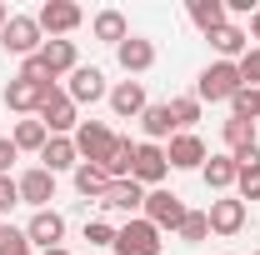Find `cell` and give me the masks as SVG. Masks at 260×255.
Wrapping results in <instances>:
<instances>
[{"mask_svg":"<svg viewBox=\"0 0 260 255\" xmlns=\"http://www.w3.org/2000/svg\"><path fill=\"white\" fill-rule=\"evenodd\" d=\"M240 85H245V80H240V65L235 60H215V65H205V70L195 75V100H200V105H205V100L215 105V100H230Z\"/></svg>","mask_w":260,"mask_h":255,"instance_id":"6da1fadb","label":"cell"},{"mask_svg":"<svg viewBox=\"0 0 260 255\" xmlns=\"http://www.w3.org/2000/svg\"><path fill=\"white\" fill-rule=\"evenodd\" d=\"M0 45H5L10 55L30 60V55H40V45H45V30H40V20H35V15H10V20H5V30H0Z\"/></svg>","mask_w":260,"mask_h":255,"instance_id":"7a4b0ae2","label":"cell"},{"mask_svg":"<svg viewBox=\"0 0 260 255\" xmlns=\"http://www.w3.org/2000/svg\"><path fill=\"white\" fill-rule=\"evenodd\" d=\"M35 120L50 130V135H75V125H80V105L65 95L60 85L50 90V95L40 100V110H35Z\"/></svg>","mask_w":260,"mask_h":255,"instance_id":"3957f363","label":"cell"},{"mask_svg":"<svg viewBox=\"0 0 260 255\" xmlns=\"http://www.w3.org/2000/svg\"><path fill=\"white\" fill-rule=\"evenodd\" d=\"M70 140H75V150H80V160H85V165H105V160H110V150H115V130L105 125V120H80Z\"/></svg>","mask_w":260,"mask_h":255,"instance_id":"277c9868","label":"cell"},{"mask_svg":"<svg viewBox=\"0 0 260 255\" xmlns=\"http://www.w3.org/2000/svg\"><path fill=\"white\" fill-rule=\"evenodd\" d=\"M115 255H160V230L145 220V215H135V220L120 225V235H115Z\"/></svg>","mask_w":260,"mask_h":255,"instance_id":"5b68a950","label":"cell"},{"mask_svg":"<svg viewBox=\"0 0 260 255\" xmlns=\"http://www.w3.org/2000/svg\"><path fill=\"white\" fill-rule=\"evenodd\" d=\"M35 20H40V30L50 35V40H65L70 30H80L85 10H80L75 0H45V5L35 10Z\"/></svg>","mask_w":260,"mask_h":255,"instance_id":"8992f818","label":"cell"},{"mask_svg":"<svg viewBox=\"0 0 260 255\" xmlns=\"http://www.w3.org/2000/svg\"><path fill=\"white\" fill-rule=\"evenodd\" d=\"M145 220L155 225V230H180V220H185V200H180V195L175 190H145Z\"/></svg>","mask_w":260,"mask_h":255,"instance_id":"52a82bcc","label":"cell"},{"mask_svg":"<svg viewBox=\"0 0 260 255\" xmlns=\"http://www.w3.org/2000/svg\"><path fill=\"white\" fill-rule=\"evenodd\" d=\"M165 175H170L165 150H160V145H150V140H140V145H135V165H130V180H135V185H145V190H160Z\"/></svg>","mask_w":260,"mask_h":255,"instance_id":"ba28073f","label":"cell"},{"mask_svg":"<svg viewBox=\"0 0 260 255\" xmlns=\"http://www.w3.org/2000/svg\"><path fill=\"white\" fill-rule=\"evenodd\" d=\"M15 190H20V205L50 210V200H55V175H50L45 165H30V170L15 175Z\"/></svg>","mask_w":260,"mask_h":255,"instance_id":"9c48e42d","label":"cell"},{"mask_svg":"<svg viewBox=\"0 0 260 255\" xmlns=\"http://www.w3.org/2000/svg\"><path fill=\"white\" fill-rule=\"evenodd\" d=\"M165 160H170V170H200L210 155H205V140H200L195 130H180V135H170Z\"/></svg>","mask_w":260,"mask_h":255,"instance_id":"30bf717a","label":"cell"},{"mask_svg":"<svg viewBox=\"0 0 260 255\" xmlns=\"http://www.w3.org/2000/svg\"><path fill=\"white\" fill-rule=\"evenodd\" d=\"M65 95L75 100V105H95V100L110 95V85H105V70L95 65H80V70H70V85H65Z\"/></svg>","mask_w":260,"mask_h":255,"instance_id":"8fae6325","label":"cell"},{"mask_svg":"<svg viewBox=\"0 0 260 255\" xmlns=\"http://www.w3.org/2000/svg\"><path fill=\"white\" fill-rule=\"evenodd\" d=\"M210 235H240L245 230V200L240 195H220V200H210Z\"/></svg>","mask_w":260,"mask_h":255,"instance_id":"7c38bea8","label":"cell"},{"mask_svg":"<svg viewBox=\"0 0 260 255\" xmlns=\"http://www.w3.org/2000/svg\"><path fill=\"white\" fill-rule=\"evenodd\" d=\"M115 60H120V70H125V75H145V70L155 65V40L130 35V40H120V45H115Z\"/></svg>","mask_w":260,"mask_h":255,"instance_id":"4fadbf2b","label":"cell"},{"mask_svg":"<svg viewBox=\"0 0 260 255\" xmlns=\"http://www.w3.org/2000/svg\"><path fill=\"white\" fill-rule=\"evenodd\" d=\"M50 90H55V85H35V80H20V75H15V80L5 85V110H15V115H35L40 100L50 95Z\"/></svg>","mask_w":260,"mask_h":255,"instance_id":"5bb4252c","label":"cell"},{"mask_svg":"<svg viewBox=\"0 0 260 255\" xmlns=\"http://www.w3.org/2000/svg\"><path fill=\"white\" fill-rule=\"evenodd\" d=\"M100 210H115V215H130V220H135V210H145V185H135V180H110Z\"/></svg>","mask_w":260,"mask_h":255,"instance_id":"9a60e30c","label":"cell"},{"mask_svg":"<svg viewBox=\"0 0 260 255\" xmlns=\"http://www.w3.org/2000/svg\"><path fill=\"white\" fill-rule=\"evenodd\" d=\"M105 100H110V110H115L120 120H140V115H145V105H150L140 80H120V85H110V95H105Z\"/></svg>","mask_w":260,"mask_h":255,"instance_id":"2e32d148","label":"cell"},{"mask_svg":"<svg viewBox=\"0 0 260 255\" xmlns=\"http://www.w3.org/2000/svg\"><path fill=\"white\" fill-rule=\"evenodd\" d=\"M25 235H30V245H40V250H55L65 240V215L60 210H35L30 225H25Z\"/></svg>","mask_w":260,"mask_h":255,"instance_id":"e0dca14e","label":"cell"},{"mask_svg":"<svg viewBox=\"0 0 260 255\" xmlns=\"http://www.w3.org/2000/svg\"><path fill=\"white\" fill-rule=\"evenodd\" d=\"M40 65L50 70V80H60V75H70V70H80L75 40H45V45H40Z\"/></svg>","mask_w":260,"mask_h":255,"instance_id":"ac0fdd59","label":"cell"},{"mask_svg":"<svg viewBox=\"0 0 260 255\" xmlns=\"http://www.w3.org/2000/svg\"><path fill=\"white\" fill-rule=\"evenodd\" d=\"M40 165H45L50 175H60V170H70V175H75V165H80L75 140H70V135H50V140H45V150H40Z\"/></svg>","mask_w":260,"mask_h":255,"instance_id":"d6986e66","label":"cell"},{"mask_svg":"<svg viewBox=\"0 0 260 255\" xmlns=\"http://www.w3.org/2000/svg\"><path fill=\"white\" fill-rule=\"evenodd\" d=\"M205 40H210V45L220 50V60H240V55L250 50V30H240L235 20H225L220 30H210V35H205Z\"/></svg>","mask_w":260,"mask_h":255,"instance_id":"ffe728a7","label":"cell"},{"mask_svg":"<svg viewBox=\"0 0 260 255\" xmlns=\"http://www.w3.org/2000/svg\"><path fill=\"white\" fill-rule=\"evenodd\" d=\"M235 175H240L235 155H210L205 165H200V180H205V190H230V185H235Z\"/></svg>","mask_w":260,"mask_h":255,"instance_id":"44dd1931","label":"cell"},{"mask_svg":"<svg viewBox=\"0 0 260 255\" xmlns=\"http://www.w3.org/2000/svg\"><path fill=\"white\" fill-rule=\"evenodd\" d=\"M130 165H135V140H130V135H115L110 160L95 165V170H105V180H130Z\"/></svg>","mask_w":260,"mask_h":255,"instance_id":"7402d4cb","label":"cell"},{"mask_svg":"<svg viewBox=\"0 0 260 255\" xmlns=\"http://www.w3.org/2000/svg\"><path fill=\"white\" fill-rule=\"evenodd\" d=\"M90 35L95 40H105V45H120V40H130V25L120 10H100L95 20H90Z\"/></svg>","mask_w":260,"mask_h":255,"instance_id":"603a6c76","label":"cell"},{"mask_svg":"<svg viewBox=\"0 0 260 255\" xmlns=\"http://www.w3.org/2000/svg\"><path fill=\"white\" fill-rule=\"evenodd\" d=\"M185 10H190V20H195V30H220V25H225L230 15H225V0H190V5H185Z\"/></svg>","mask_w":260,"mask_h":255,"instance_id":"cb8c5ba5","label":"cell"},{"mask_svg":"<svg viewBox=\"0 0 260 255\" xmlns=\"http://www.w3.org/2000/svg\"><path fill=\"white\" fill-rule=\"evenodd\" d=\"M10 140H15V150H45V140H50V130L40 125L35 115H25V120H15V130H10Z\"/></svg>","mask_w":260,"mask_h":255,"instance_id":"d4e9b609","label":"cell"},{"mask_svg":"<svg viewBox=\"0 0 260 255\" xmlns=\"http://www.w3.org/2000/svg\"><path fill=\"white\" fill-rule=\"evenodd\" d=\"M75 190L85 195V200H105V190H110V180H105V170H95V165H85V160H80V165H75Z\"/></svg>","mask_w":260,"mask_h":255,"instance_id":"484cf974","label":"cell"},{"mask_svg":"<svg viewBox=\"0 0 260 255\" xmlns=\"http://www.w3.org/2000/svg\"><path fill=\"white\" fill-rule=\"evenodd\" d=\"M140 130H145V140H150V145H160L165 135L175 130V120H170V105H145V115H140Z\"/></svg>","mask_w":260,"mask_h":255,"instance_id":"4316f807","label":"cell"},{"mask_svg":"<svg viewBox=\"0 0 260 255\" xmlns=\"http://www.w3.org/2000/svg\"><path fill=\"white\" fill-rule=\"evenodd\" d=\"M220 135H225V155H240V150L255 145V120H235L230 115L225 125H220Z\"/></svg>","mask_w":260,"mask_h":255,"instance_id":"83f0119b","label":"cell"},{"mask_svg":"<svg viewBox=\"0 0 260 255\" xmlns=\"http://www.w3.org/2000/svg\"><path fill=\"white\" fill-rule=\"evenodd\" d=\"M165 105H170L175 135H180V130H195V120H200V100H195V95H175V100H165Z\"/></svg>","mask_w":260,"mask_h":255,"instance_id":"f1b7e54d","label":"cell"},{"mask_svg":"<svg viewBox=\"0 0 260 255\" xmlns=\"http://www.w3.org/2000/svg\"><path fill=\"white\" fill-rule=\"evenodd\" d=\"M230 115H235V120H260V90L240 85V90L230 95Z\"/></svg>","mask_w":260,"mask_h":255,"instance_id":"f546056e","label":"cell"},{"mask_svg":"<svg viewBox=\"0 0 260 255\" xmlns=\"http://www.w3.org/2000/svg\"><path fill=\"white\" fill-rule=\"evenodd\" d=\"M185 245H200L205 235H210V215L205 210H185V220H180V230H175Z\"/></svg>","mask_w":260,"mask_h":255,"instance_id":"4dcf8cb0","label":"cell"},{"mask_svg":"<svg viewBox=\"0 0 260 255\" xmlns=\"http://www.w3.org/2000/svg\"><path fill=\"white\" fill-rule=\"evenodd\" d=\"M0 255H35V245H30V235H25V230L5 225V230H0Z\"/></svg>","mask_w":260,"mask_h":255,"instance_id":"1f68e13d","label":"cell"},{"mask_svg":"<svg viewBox=\"0 0 260 255\" xmlns=\"http://www.w3.org/2000/svg\"><path fill=\"white\" fill-rule=\"evenodd\" d=\"M235 190H240V200H260V165H240Z\"/></svg>","mask_w":260,"mask_h":255,"instance_id":"d6a6232c","label":"cell"},{"mask_svg":"<svg viewBox=\"0 0 260 255\" xmlns=\"http://www.w3.org/2000/svg\"><path fill=\"white\" fill-rule=\"evenodd\" d=\"M235 65H240V80H245L250 90H260V45H250V50H245Z\"/></svg>","mask_w":260,"mask_h":255,"instance_id":"836d02e7","label":"cell"},{"mask_svg":"<svg viewBox=\"0 0 260 255\" xmlns=\"http://www.w3.org/2000/svg\"><path fill=\"white\" fill-rule=\"evenodd\" d=\"M115 235H120V230L110 220H90L85 225V240H90V245H115Z\"/></svg>","mask_w":260,"mask_h":255,"instance_id":"e575fe53","label":"cell"},{"mask_svg":"<svg viewBox=\"0 0 260 255\" xmlns=\"http://www.w3.org/2000/svg\"><path fill=\"white\" fill-rule=\"evenodd\" d=\"M15 205H20V190H15V180H10V175H0V220H5Z\"/></svg>","mask_w":260,"mask_h":255,"instance_id":"d590c367","label":"cell"},{"mask_svg":"<svg viewBox=\"0 0 260 255\" xmlns=\"http://www.w3.org/2000/svg\"><path fill=\"white\" fill-rule=\"evenodd\" d=\"M15 155H20V150H15V140H10V135H0V175H10Z\"/></svg>","mask_w":260,"mask_h":255,"instance_id":"8d00e7d4","label":"cell"},{"mask_svg":"<svg viewBox=\"0 0 260 255\" xmlns=\"http://www.w3.org/2000/svg\"><path fill=\"white\" fill-rule=\"evenodd\" d=\"M250 40H260V10H250Z\"/></svg>","mask_w":260,"mask_h":255,"instance_id":"74e56055","label":"cell"},{"mask_svg":"<svg viewBox=\"0 0 260 255\" xmlns=\"http://www.w3.org/2000/svg\"><path fill=\"white\" fill-rule=\"evenodd\" d=\"M5 20H10V5H5V0H0V30H5Z\"/></svg>","mask_w":260,"mask_h":255,"instance_id":"f35d334b","label":"cell"},{"mask_svg":"<svg viewBox=\"0 0 260 255\" xmlns=\"http://www.w3.org/2000/svg\"><path fill=\"white\" fill-rule=\"evenodd\" d=\"M40 255H70V250H65V245H55V250H40Z\"/></svg>","mask_w":260,"mask_h":255,"instance_id":"ab89813d","label":"cell"},{"mask_svg":"<svg viewBox=\"0 0 260 255\" xmlns=\"http://www.w3.org/2000/svg\"><path fill=\"white\" fill-rule=\"evenodd\" d=\"M0 230H5V220H0Z\"/></svg>","mask_w":260,"mask_h":255,"instance_id":"60d3db41","label":"cell"},{"mask_svg":"<svg viewBox=\"0 0 260 255\" xmlns=\"http://www.w3.org/2000/svg\"><path fill=\"white\" fill-rule=\"evenodd\" d=\"M255 255H260V250H255Z\"/></svg>","mask_w":260,"mask_h":255,"instance_id":"b9f144b4","label":"cell"}]
</instances>
